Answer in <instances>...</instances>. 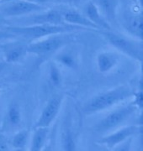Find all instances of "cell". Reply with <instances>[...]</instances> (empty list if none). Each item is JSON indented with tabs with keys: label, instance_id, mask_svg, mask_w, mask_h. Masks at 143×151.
Masks as SVG:
<instances>
[{
	"label": "cell",
	"instance_id": "6da1fadb",
	"mask_svg": "<svg viewBox=\"0 0 143 151\" xmlns=\"http://www.w3.org/2000/svg\"><path fill=\"white\" fill-rule=\"evenodd\" d=\"M134 91L128 85H122L95 95L83 105L85 115H91L102 112L121 103L133 96Z\"/></svg>",
	"mask_w": 143,
	"mask_h": 151
},
{
	"label": "cell",
	"instance_id": "7a4b0ae2",
	"mask_svg": "<svg viewBox=\"0 0 143 151\" xmlns=\"http://www.w3.org/2000/svg\"><path fill=\"white\" fill-rule=\"evenodd\" d=\"M9 32L13 33L17 37L20 36L27 40H36L56 34L74 33L77 31L89 30V29L76 26L72 24H32V25H6L3 28Z\"/></svg>",
	"mask_w": 143,
	"mask_h": 151
},
{
	"label": "cell",
	"instance_id": "3957f363",
	"mask_svg": "<svg viewBox=\"0 0 143 151\" xmlns=\"http://www.w3.org/2000/svg\"><path fill=\"white\" fill-rule=\"evenodd\" d=\"M101 35L115 48L121 53L126 55L130 58L142 61L143 46L142 40L136 38L127 37L124 35L114 32L111 29H98Z\"/></svg>",
	"mask_w": 143,
	"mask_h": 151
},
{
	"label": "cell",
	"instance_id": "277c9868",
	"mask_svg": "<svg viewBox=\"0 0 143 151\" xmlns=\"http://www.w3.org/2000/svg\"><path fill=\"white\" fill-rule=\"evenodd\" d=\"M74 36L72 33L51 35L33 40L27 45V53L35 55L39 57H46L60 50L66 45L72 42Z\"/></svg>",
	"mask_w": 143,
	"mask_h": 151
},
{
	"label": "cell",
	"instance_id": "5b68a950",
	"mask_svg": "<svg viewBox=\"0 0 143 151\" xmlns=\"http://www.w3.org/2000/svg\"><path fill=\"white\" fill-rule=\"evenodd\" d=\"M137 109L132 103H127L126 105L116 108L95 124L94 131L101 134H105L109 132L114 131L128 120Z\"/></svg>",
	"mask_w": 143,
	"mask_h": 151
},
{
	"label": "cell",
	"instance_id": "8992f818",
	"mask_svg": "<svg viewBox=\"0 0 143 151\" xmlns=\"http://www.w3.org/2000/svg\"><path fill=\"white\" fill-rule=\"evenodd\" d=\"M45 5L31 3L26 0L0 1V14L5 19H16L44 10Z\"/></svg>",
	"mask_w": 143,
	"mask_h": 151
},
{
	"label": "cell",
	"instance_id": "52a82bcc",
	"mask_svg": "<svg viewBox=\"0 0 143 151\" xmlns=\"http://www.w3.org/2000/svg\"><path fill=\"white\" fill-rule=\"evenodd\" d=\"M12 24L21 26L32 24H65L60 9H46L37 13L16 18L15 20L9 21V25Z\"/></svg>",
	"mask_w": 143,
	"mask_h": 151
},
{
	"label": "cell",
	"instance_id": "ba28073f",
	"mask_svg": "<svg viewBox=\"0 0 143 151\" xmlns=\"http://www.w3.org/2000/svg\"><path fill=\"white\" fill-rule=\"evenodd\" d=\"M140 127L137 125H127L124 127L118 128L112 133L107 134L103 136L100 139L97 141V144L107 147L109 150H114L122 142L126 140L127 139L133 137L138 131Z\"/></svg>",
	"mask_w": 143,
	"mask_h": 151
},
{
	"label": "cell",
	"instance_id": "9c48e42d",
	"mask_svg": "<svg viewBox=\"0 0 143 151\" xmlns=\"http://www.w3.org/2000/svg\"><path fill=\"white\" fill-rule=\"evenodd\" d=\"M63 98L64 97L62 94H56L51 97L44 108L42 109L36 123L35 124L34 128H38V127L49 128L60 112Z\"/></svg>",
	"mask_w": 143,
	"mask_h": 151
},
{
	"label": "cell",
	"instance_id": "30bf717a",
	"mask_svg": "<svg viewBox=\"0 0 143 151\" xmlns=\"http://www.w3.org/2000/svg\"><path fill=\"white\" fill-rule=\"evenodd\" d=\"M62 19L65 24H72L76 26L87 28L92 30H98V28L84 15L83 13L74 9H60Z\"/></svg>",
	"mask_w": 143,
	"mask_h": 151
},
{
	"label": "cell",
	"instance_id": "8fae6325",
	"mask_svg": "<svg viewBox=\"0 0 143 151\" xmlns=\"http://www.w3.org/2000/svg\"><path fill=\"white\" fill-rule=\"evenodd\" d=\"M0 50L4 53V61L7 64L18 62L27 54V45L21 42L4 44L0 45Z\"/></svg>",
	"mask_w": 143,
	"mask_h": 151
},
{
	"label": "cell",
	"instance_id": "7c38bea8",
	"mask_svg": "<svg viewBox=\"0 0 143 151\" xmlns=\"http://www.w3.org/2000/svg\"><path fill=\"white\" fill-rule=\"evenodd\" d=\"M105 19L111 24H116L121 4V0H92Z\"/></svg>",
	"mask_w": 143,
	"mask_h": 151
},
{
	"label": "cell",
	"instance_id": "4fadbf2b",
	"mask_svg": "<svg viewBox=\"0 0 143 151\" xmlns=\"http://www.w3.org/2000/svg\"><path fill=\"white\" fill-rule=\"evenodd\" d=\"M83 14L90 21L96 25L98 29H111L110 24L105 19L99 10L98 7L92 0H88L85 4Z\"/></svg>",
	"mask_w": 143,
	"mask_h": 151
},
{
	"label": "cell",
	"instance_id": "5bb4252c",
	"mask_svg": "<svg viewBox=\"0 0 143 151\" xmlns=\"http://www.w3.org/2000/svg\"><path fill=\"white\" fill-rule=\"evenodd\" d=\"M123 26L134 38L142 40V14H130L123 18Z\"/></svg>",
	"mask_w": 143,
	"mask_h": 151
},
{
	"label": "cell",
	"instance_id": "9a60e30c",
	"mask_svg": "<svg viewBox=\"0 0 143 151\" xmlns=\"http://www.w3.org/2000/svg\"><path fill=\"white\" fill-rule=\"evenodd\" d=\"M98 70L102 74H106L113 70L120 61V56L115 52L105 51L97 55Z\"/></svg>",
	"mask_w": 143,
	"mask_h": 151
},
{
	"label": "cell",
	"instance_id": "2e32d148",
	"mask_svg": "<svg viewBox=\"0 0 143 151\" xmlns=\"http://www.w3.org/2000/svg\"><path fill=\"white\" fill-rule=\"evenodd\" d=\"M49 128L46 127H38L34 128L32 140L30 150L31 151L41 150L44 148L46 142L48 138Z\"/></svg>",
	"mask_w": 143,
	"mask_h": 151
},
{
	"label": "cell",
	"instance_id": "e0dca14e",
	"mask_svg": "<svg viewBox=\"0 0 143 151\" xmlns=\"http://www.w3.org/2000/svg\"><path fill=\"white\" fill-rule=\"evenodd\" d=\"M30 138V131L22 129L14 135L11 141V146L15 150H24L27 145Z\"/></svg>",
	"mask_w": 143,
	"mask_h": 151
},
{
	"label": "cell",
	"instance_id": "ac0fdd59",
	"mask_svg": "<svg viewBox=\"0 0 143 151\" xmlns=\"http://www.w3.org/2000/svg\"><path fill=\"white\" fill-rule=\"evenodd\" d=\"M7 119L9 124L14 127L20 124L21 119H22V115H21V112L18 104L11 103L9 105V107L8 108V112H7Z\"/></svg>",
	"mask_w": 143,
	"mask_h": 151
},
{
	"label": "cell",
	"instance_id": "d6986e66",
	"mask_svg": "<svg viewBox=\"0 0 143 151\" xmlns=\"http://www.w3.org/2000/svg\"><path fill=\"white\" fill-rule=\"evenodd\" d=\"M56 60L61 65L70 69H75L77 65L75 56L68 51H63L57 54Z\"/></svg>",
	"mask_w": 143,
	"mask_h": 151
},
{
	"label": "cell",
	"instance_id": "ffe728a7",
	"mask_svg": "<svg viewBox=\"0 0 143 151\" xmlns=\"http://www.w3.org/2000/svg\"><path fill=\"white\" fill-rule=\"evenodd\" d=\"M61 146L63 150H76V140L71 129H66L61 137Z\"/></svg>",
	"mask_w": 143,
	"mask_h": 151
},
{
	"label": "cell",
	"instance_id": "44dd1931",
	"mask_svg": "<svg viewBox=\"0 0 143 151\" xmlns=\"http://www.w3.org/2000/svg\"><path fill=\"white\" fill-rule=\"evenodd\" d=\"M49 79L51 83L54 86H61L62 82V76L58 66L54 62H51L49 65Z\"/></svg>",
	"mask_w": 143,
	"mask_h": 151
},
{
	"label": "cell",
	"instance_id": "7402d4cb",
	"mask_svg": "<svg viewBox=\"0 0 143 151\" xmlns=\"http://www.w3.org/2000/svg\"><path fill=\"white\" fill-rule=\"evenodd\" d=\"M133 100L131 103L133 105H135L138 109H142L143 108V92L142 90H139L137 92H134L133 93Z\"/></svg>",
	"mask_w": 143,
	"mask_h": 151
},
{
	"label": "cell",
	"instance_id": "603a6c76",
	"mask_svg": "<svg viewBox=\"0 0 143 151\" xmlns=\"http://www.w3.org/2000/svg\"><path fill=\"white\" fill-rule=\"evenodd\" d=\"M16 38L17 36L14 34L9 32L4 29H0V40H10Z\"/></svg>",
	"mask_w": 143,
	"mask_h": 151
},
{
	"label": "cell",
	"instance_id": "cb8c5ba5",
	"mask_svg": "<svg viewBox=\"0 0 143 151\" xmlns=\"http://www.w3.org/2000/svg\"><path fill=\"white\" fill-rule=\"evenodd\" d=\"M10 148L9 144L7 143V141L3 139V138H0V151H4V150H9Z\"/></svg>",
	"mask_w": 143,
	"mask_h": 151
},
{
	"label": "cell",
	"instance_id": "d4e9b609",
	"mask_svg": "<svg viewBox=\"0 0 143 151\" xmlns=\"http://www.w3.org/2000/svg\"><path fill=\"white\" fill-rule=\"evenodd\" d=\"M6 25H9V20L5 19L0 14V29H3Z\"/></svg>",
	"mask_w": 143,
	"mask_h": 151
},
{
	"label": "cell",
	"instance_id": "484cf974",
	"mask_svg": "<svg viewBox=\"0 0 143 151\" xmlns=\"http://www.w3.org/2000/svg\"><path fill=\"white\" fill-rule=\"evenodd\" d=\"M26 1L35 3V4H40V5H45V4H48V3L53 1V0H26Z\"/></svg>",
	"mask_w": 143,
	"mask_h": 151
},
{
	"label": "cell",
	"instance_id": "4316f807",
	"mask_svg": "<svg viewBox=\"0 0 143 151\" xmlns=\"http://www.w3.org/2000/svg\"><path fill=\"white\" fill-rule=\"evenodd\" d=\"M7 66V63L5 61H0V75L2 74V72L4 70V69Z\"/></svg>",
	"mask_w": 143,
	"mask_h": 151
},
{
	"label": "cell",
	"instance_id": "83f0119b",
	"mask_svg": "<svg viewBox=\"0 0 143 151\" xmlns=\"http://www.w3.org/2000/svg\"><path fill=\"white\" fill-rule=\"evenodd\" d=\"M138 3L140 4H142V0H137Z\"/></svg>",
	"mask_w": 143,
	"mask_h": 151
},
{
	"label": "cell",
	"instance_id": "f1b7e54d",
	"mask_svg": "<svg viewBox=\"0 0 143 151\" xmlns=\"http://www.w3.org/2000/svg\"><path fill=\"white\" fill-rule=\"evenodd\" d=\"M0 53H1V50H0Z\"/></svg>",
	"mask_w": 143,
	"mask_h": 151
},
{
	"label": "cell",
	"instance_id": "f546056e",
	"mask_svg": "<svg viewBox=\"0 0 143 151\" xmlns=\"http://www.w3.org/2000/svg\"><path fill=\"white\" fill-rule=\"evenodd\" d=\"M0 1H2V0H0Z\"/></svg>",
	"mask_w": 143,
	"mask_h": 151
},
{
	"label": "cell",
	"instance_id": "4dcf8cb0",
	"mask_svg": "<svg viewBox=\"0 0 143 151\" xmlns=\"http://www.w3.org/2000/svg\"><path fill=\"white\" fill-rule=\"evenodd\" d=\"M0 129H1V128H0Z\"/></svg>",
	"mask_w": 143,
	"mask_h": 151
},
{
	"label": "cell",
	"instance_id": "1f68e13d",
	"mask_svg": "<svg viewBox=\"0 0 143 151\" xmlns=\"http://www.w3.org/2000/svg\"><path fill=\"white\" fill-rule=\"evenodd\" d=\"M0 91H1V90H0Z\"/></svg>",
	"mask_w": 143,
	"mask_h": 151
}]
</instances>
